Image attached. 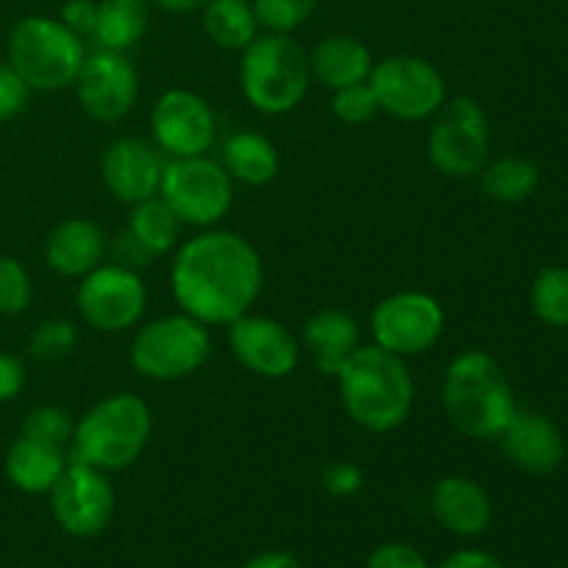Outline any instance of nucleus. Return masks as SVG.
Wrapping results in <instances>:
<instances>
[{"mask_svg": "<svg viewBox=\"0 0 568 568\" xmlns=\"http://www.w3.org/2000/svg\"><path fill=\"white\" fill-rule=\"evenodd\" d=\"M170 286L183 314L227 327L258 303L264 261L242 233L205 227L178 247Z\"/></svg>", "mask_w": 568, "mask_h": 568, "instance_id": "1", "label": "nucleus"}, {"mask_svg": "<svg viewBox=\"0 0 568 568\" xmlns=\"http://www.w3.org/2000/svg\"><path fill=\"white\" fill-rule=\"evenodd\" d=\"M342 408L361 430L392 433L408 422L416 403V381L399 355L377 344H361L336 372Z\"/></svg>", "mask_w": 568, "mask_h": 568, "instance_id": "2", "label": "nucleus"}, {"mask_svg": "<svg viewBox=\"0 0 568 568\" xmlns=\"http://www.w3.org/2000/svg\"><path fill=\"white\" fill-rule=\"evenodd\" d=\"M442 405L455 430L480 442L503 436L510 416L519 408L508 375L497 358L483 349L455 355L444 372Z\"/></svg>", "mask_w": 568, "mask_h": 568, "instance_id": "3", "label": "nucleus"}, {"mask_svg": "<svg viewBox=\"0 0 568 568\" xmlns=\"http://www.w3.org/2000/svg\"><path fill=\"white\" fill-rule=\"evenodd\" d=\"M153 436V410L136 394H111L94 403L81 419L67 455L92 469L122 471L136 464Z\"/></svg>", "mask_w": 568, "mask_h": 568, "instance_id": "4", "label": "nucleus"}, {"mask_svg": "<svg viewBox=\"0 0 568 568\" xmlns=\"http://www.w3.org/2000/svg\"><path fill=\"white\" fill-rule=\"evenodd\" d=\"M311 81L308 50L292 33H258L242 50L239 83L261 114H292L308 98Z\"/></svg>", "mask_w": 568, "mask_h": 568, "instance_id": "5", "label": "nucleus"}, {"mask_svg": "<svg viewBox=\"0 0 568 568\" xmlns=\"http://www.w3.org/2000/svg\"><path fill=\"white\" fill-rule=\"evenodd\" d=\"M6 55L31 92H59L75 83L87 48L61 20L31 14L9 31Z\"/></svg>", "mask_w": 568, "mask_h": 568, "instance_id": "6", "label": "nucleus"}, {"mask_svg": "<svg viewBox=\"0 0 568 568\" xmlns=\"http://www.w3.org/2000/svg\"><path fill=\"white\" fill-rule=\"evenodd\" d=\"M133 369L150 381L172 383L194 375L211 355L209 325L189 314H170L139 327L131 342Z\"/></svg>", "mask_w": 568, "mask_h": 568, "instance_id": "7", "label": "nucleus"}, {"mask_svg": "<svg viewBox=\"0 0 568 568\" xmlns=\"http://www.w3.org/2000/svg\"><path fill=\"white\" fill-rule=\"evenodd\" d=\"M159 197L189 227H216L233 205V178L209 155L170 159L161 175Z\"/></svg>", "mask_w": 568, "mask_h": 568, "instance_id": "8", "label": "nucleus"}, {"mask_svg": "<svg viewBox=\"0 0 568 568\" xmlns=\"http://www.w3.org/2000/svg\"><path fill=\"white\" fill-rule=\"evenodd\" d=\"M430 120L427 159L433 170L458 181L480 175L491 148V128L483 105L475 98H447Z\"/></svg>", "mask_w": 568, "mask_h": 568, "instance_id": "9", "label": "nucleus"}, {"mask_svg": "<svg viewBox=\"0 0 568 568\" xmlns=\"http://www.w3.org/2000/svg\"><path fill=\"white\" fill-rule=\"evenodd\" d=\"M369 87L381 105V114L403 122L430 120L447 100V81L438 67L410 53L386 55V59L375 61Z\"/></svg>", "mask_w": 568, "mask_h": 568, "instance_id": "10", "label": "nucleus"}, {"mask_svg": "<svg viewBox=\"0 0 568 568\" xmlns=\"http://www.w3.org/2000/svg\"><path fill=\"white\" fill-rule=\"evenodd\" d=\"M369 325L377 347L399 358H414L436 347L444 336L447 316L433 294L397 292L375 305Z\"/></svg>", "mask_w": 568, "mask_h": 568, "instance_id": "11", "label": "nucleus"}, {"mask_svg": "<svg viewBox=\"0 0 568 568\" xmlns=\"http://www.w3.org/2000/svg\"><path fill=\"white\" fill-rule=\"evenodd\" d=\"M81 320L100 333H122L139 325L148 311V286L136 270L100 264L81 277L75 292Z\"/></svg>", "mask_w": 568, "mask_h": 568, "instance_id": "12", "label": "nucleus"}, {"mask_svg": "<svg viewBox=\"0 0 568 568\" xmlns=\"http://www.w3.org/2000/svg\"><path fill=\"white\" fill-rule=\"evenodd\" d=\"M116 510V494L109 475L70 460L50 488V514L72 538H94L109 530Z\"/></svg>", "mask_w": 568, "mask_h": 568, "instance_id": "13", "label": "nucleus"}, {"mask_svg": "<svg viewBox=\"0 0 568 568\" xmlns=\"http://www.w3.org/2000/svg\"><path fill=\"white\" fill-rule=\"evenodd\" d=\"M150 131L170 159L209 155L216 142V114L203 94L192 89H166L153 105Z\"/></svg>", "mask_w": 568, "mask_h": 568, "instance_id": "14", "label": "nucleus"}, {"mask_svg": "<svg viewBox=\"0 0 568 568\" xmlns=\"http://www.w3.org/2000/svg\"><path fill=\"white\" fill-rule=\"evenodd\" d=\"M72 87L78 103L92 120L120 122L139 100V72L125 53L94 50L83 59Z\"/></svg>", "mask_w": 568, "mask_h": 568, "instance_id": "15", "label": "nucleus"}, {"mask_svg": "<svg viewBox=\"0 0 568 568\" xmlns=\"http://www.w3.org/2000/svg\"><path fill=\"white\" fill-rule=\"evenodd\" d=\"M227 344L239 364L266 381H283L300 366V342L283 322L272 316L244 314L227 325Z\"/></svg>", "mask_w": 568, "mask_h": 568, "instance_id": "16", "label": "nucleus"}, {"mask_svg": "<svg viewBox=\"0 0 568 568\" xmlns=\"http://www.w3.org/2000/svg\"><path fill=\"white\" fill-rule=\"evenodd\" d=\"M164 164L166 161L150 142L136 136H122L105 148L103 161H100V175H103L105 189L120 203L136 205L159 194Z\"/></svg>", "mask_w": 568, "mask_h": 568, "instance_id": "17", "label": "nucleus"}, {"mask_svg": "<svg viewBox=\"0 0 568 568\" xmlns=\"http://www.w3.org/2000/svg\"><path fill=\"white\" fill-rule=\"evenodd\" d=\"M503 447L514 466L536 477L558 471L566 460V442L560 427L538 410L516 408L503 430Z\"/></svg>", "mask_w": 568, "mask_h": 568, "instance_id": "18", "label": "nucleus"}, {"mask_svg": "<svg viewBox=\"0 0 568 568\" xmlns=\"http://www.w3.org/2000/svg\"><path fill=\"white\" fill-rule=\"evenodd\" d=\"M433 519L447 532L477 538L491 527L494 505L486 488L464 475H447L430 491Z\"/></svg>", "mask_w": 568, "mask_h": 568, "instance_id": "19", "label": "nucleus"}, {"mask_svg": "<svg viewBox=\"0 0 568 568\" xmlns=\"http://www.w3.org/2000/svg\"><path fill=\"white\" fill-rule=\"evenodd\" d=\"M109 253V236L98 222L87 216L61 220L44 239V261L61 277L81 281L92 270L103 264Z\"/></svg>", "mask_w": 568, "mask_h": 568, "instance_id": "20", "label": "nucleus"}, {"mask_svg": "<svg viewBox=\"0 0 568 568\" xmlns=\"http://www.w3.org/2000/svg\"><path fill=\"white\" fill-rule=\"evenodd\" d=\"M305 353L322 375L336 377L349 355L361 347V327L344 308H320L303 325Z\"/></svg>", "mask_w": 568, "mask_h": 568, "instance_id": "21", "label": "nucleus"}, {"mask_svg": "<svg viewBox=\"0 0 568 568\" xmlns=\"http://www.w3.org/2000/svg\"><path fill=\"white\" fill-rule=\"evenodd\" d=\"M308 64L311 78L336 92V89L369 81L375 59L361 39L349 37V33H331L314 44V50L308 53Z\"/></svg>", "mask_w": 568, "mask_h": 568, "instance_id": "22", "label": "nucleus"}, {"mask_svg": "<svg viewBox=\"0 0 568 568\" xmlns=\"http://www.w3.org/2000/svg\"><path fill=\"white\" fill-rule=\"evenodd\" d=\"M70 464L67 449L53 444L37 442L31 436H17L11 447L6 449L3 469L11 486L22 494H50L61 471Z\"/></svg>", "mask_w": 568, "mask_h": 568, "instance_id": "23", "label": "nucleus"}, {"mask_svg": "<svg viewBox=\"0 0 568 568\" xmlns=\"http://www.w3.org/2000/svg\"><path fill=\"white\" fill-rule=\"evenodd\" d=\"M222 166L233 183L244 186H266L281 172V153L275 144L258 131L233 133L222 150Z\"/></svg>", "mask_w": 568, "mask_h": 568, "instance_id": "24", "label": "nucleus"}, {"mask_svg": "<svg viewBox=\"0 0 568 568\" xmlns=\"http://www.w3.org/2000/svg\"><path fill=\"white\" fill-rule=\"evenodd\" d=\"M150 28V3L148 0H100L98 22H94V42L100 50H125L136 48Z\"/></svg>", "mask_w": 568, "mask_h": 568, "instance_id": "25", "label": "nucleus"}, {"mask_svg": "<svg viewBox=\"0 0 568 568\" xmlns=\"http://www.w3.org/2000/svg\"><path fill=\"white\" fill-rule=\"evenodd\" d=\"M253 3L247 0H209L203 6V31L216 48L242 53L258 37Z\"/></svg>", "mask_w": 568, "mask_h": 568, "instance_id": "26", "label": "nucleus"}, {"mask_svg": "<svg viewBox=\"0 0 568 568\" xmlns=\"http://www.w3.org/2000/svg\"><path fill=\"white\" fill-rule=\"evenodd\" d=\"M181 220L172 214L170 205L155 194V197L142 200V203L131 205V216H128V231L142 242L153 258L172 253L181 242Z\"/></svg>", "mask_w": 568, "mask_h": 568, "instance_id": "27", "label": "nucleus"}, {"mask_svg": "<svg viewBox=\"0 0 568 568\" xmlns=\"http://www.w3.org/2000/svg\"><path fill=\"white\" fill-rule=\"evenodd\" d=\"M538 181H541L538 166L521 155H503L480 170V186L486 197L505 205L525 203L538 189Z\"/></svg>", "mask_w": 568, "mask_h": 568, "instance_id": "28", "label": "nucleus"}, {"mask_svg": "<svg viewBox=\"0 0 568 568\" xmlns=\"http://www.w3.org/2000/svg\"><path fill=\"white\" fill-rule=\"evenodd\" d=\"M530 305L541 322L552 327H568V270L549 266L532 281Z\"/></svg>", "mask_w": 568, "mask_h": 568, "instance_id": "29", "label": "nucleus"}, {"mask_svg": "<svg viewBox=\"0 0 568 568\" xmlns=\"http://www.w3.org/2000/svg\"><path fill=\"white\" fill-rule=\"evenodd\" d=\"M72 433H75V419L61 405H37L22 419V436H31L37 442L53 444L61 449H70Z\"/></svg>", "mask_w": 568, "mask_h": 568, "instance_id": "30", "label": "nucleus"}, {"mask_svg": "<svg viewBox=\"0 0 568 568\" xmlns=\"http://www.w3.org/2000/svg\"><path fill=\"white\" fill-rule=\"evenodd\" d=\"M320 0H253L255 20L270 33H294L314 17Z\"/></svg>", "mask_w": 568, "mask_h": 568, "instance_id": "31", "label": "nucleus"}, {"mask_svg": "<svg viewBox=\"0 0 568 568\" xmlns=\"http://www.w3.org/2000/svg\"><path fill=\"white\" fill-rule=\"evenodd\" d=\"M33 303L31 272L14 255H0V316H20Z\"/></svg>", "mask_w": 568, "mask_h": 568, "instance_id": "32", "label": "nucleus"}, {"mask_svg": "<svg viewBox=\"0 0 568 568\" xmlns=\"http://www.w3.org/2000/svg\"><path fill=\"white\" fill-rule=\"evenodd\" d=\"M78 347V327L70 320H48L33 327L28 353L37 361H61Z\"/></svg>", "mask_w": 568, "mask_h": 568, "instance_id": "33", "label": "nucleus"}, {"mask_svg": "<svg viewBox=\"0 0 568 568\" xmlns=\"http://www.w3.org/2000/svg\"><path fill=\"white\" fill-rule=\"evenodd\" d=\"M331 105L336 120H342L344 125H366V122H372L381 114V105H377V98L375 92H372L369 81L336 89Z\"/></svg>", "mask_w": 568, "mask_h": 568, "instance_id": "34", "label": "nucleus"}, {"mask_svg": "<svg viewBox=\"0 0 568 568\" xmlns=\"http://www.w3.org/2000/svg\"><path fill=\"white\" fill-rule=\"evenodd\" d=\"M366 568H433L430 560L419 552L416 547L403 541H388L372 549L366 558Z\"/></svg>", "mask_w": 568, "mask_h": 568, "instance_id": "35", "label": "nucleus"}, {"mask_svg": "<svg viewBox=\"0 0 568 568\" xmlns=\"http://www.w3.org/2000/svg\"><path fill=\"white\" fill-rule=\"evenodd\" d=\"M31 94L28 83L9 64H0V125L22 114Z\"/></svg>", "mask_w": 568, "mask_h": 568, "instance_id": "36", "label": "nucleus"}, {"mask_svg": "<svg viewBox=\"0 0 568 568\" xmlns=\"http://www.w3.org/2000/svg\"><path fill=\"white\" fill-rule=\"evenodd\" d=\"M364 469H361L358 464H353V460H333V464L325 466V471H322V486H325V491L333 494V497H355V494L364 488Z\"/></svg>", "mask_w": 568, "mask_h": 568, "instance_id": "37", "label": "nucleus"}, {"mask_svg": "<svg viewBox=\"0 0 568 568\" xmlns=\"http://www.w3.org/2000/svg\"><path fill=\"white\" fill-rule=\"evenodd\" d=\"M59 20L64 22L78 39H92L94 22H98V0H64Z\"/></svg>", "mask_w": 568, "mask_h": 568, "instance_id": "38", "label": "nucleus"}, {"mask_svg": "<svg viewBox=\"0 0 568 568\" xmlns=\"http://www.w3.org/2000/svg\"><path fill=\"white\" fill-rule=\"evenodd\" d=\"M109 253H111V258H114V264L128 266V270H136V272L144 270V266L153 264L155 261L153 255L142 247V242H139V239L128 231V227L122 233H116L114 242L109 244Z\"/></svg>", "mask_w": 568, "mask_h": 568, "instance_id": "39", "label": "nucleus"}, {"mask_svg": "<svg viewBox=\"0 0 568 568\" xmlns=\"http://www.w3.org/2000/svg\"><path fill=\"white\" fill-rule=\"evenodd\" d=\"M26 388V366L20 358L0 353V403H11Z\"/></svg>", "mask_w": 568, "mask_h": 568, "instance_id": "40", "label": "nucleus"}, {"mask_svg": "<svg viewBox=\"0 0 568 568\" xmlns=\"http://www.w3.org/2000/svg\"><path fill=\"white\" fill-rule=\"evenodd\" d=\"M438 568H508L499 558H494L491 552H483V549H458L449 558L442 560Z\"/></svg>", "mask_w": 568, "mask_h": 568, "instance_id": "41", "label": "nucleus"}, {"mask_svg": "<svg viewBox=\"0 0 568 568\" xmlns=\"http://www.w3.org/2000/svg\"><path fill=\"white\" fill-rule=\"evenodd\" d=\"M242 568H303V564L286 549H266V552L253 555Z\"/></svg>", "mask_w": 568, "mask_h": 568, "instance_id": "42", "label": "nucleus"}, {"mask_svg": "<svg viewBox=\"0 0 568 568\" xmlns=\"http://www.w3.org/2000/svg\"><path fill=\"white\" fill-rule=\"evenodd\" d=\"M148 3L161 11H172V14H189V11L203 9L209 0H148Z\"/></svg>", "mask_w": 568, "mask_h": 568, "instance_id": "43", "label": "nucleus"}]
</instances>
